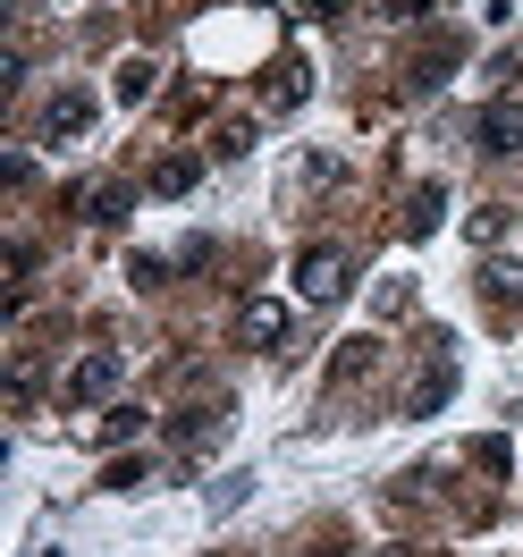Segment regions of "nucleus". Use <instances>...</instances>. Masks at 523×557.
<instances>
[{"label": "nucleus", "mask_w": 523, "mask_h": 557, "mask_svg": "<svg viewBox=\"0 0 523 557\" xmlns=\"http://www.w3.org/2000/svg\"><path fill=\"white\" fill-rule=\"evenodd\" d=\"M439 211H448V186H439V177H422L414 203H406V237H431V228H439Z\"/></svg>", "instance_id": "obj_9"}, {"label": "nucleus", "mask_w": 523, "mask_h": 557, "mask_svg": "<svg viewBox=\"0 0 523 557\" xmlns=\"http://www.w3.org/2000/svg\"><path fill=\"white\" fill-rule=\"evenodd\" d=\"M422 9H431V0H397V17H422Z\"/></svg>", "instance_id": "obj_18"}, {"label": "nucleus", "mask_w": 523, "mask_h": 557, "mask_svg": "<svg viewBox=\"0 0 523 557\" xmlns=\"http://www.w3.org/2000/svg\"><path fill=\"white\" fill-rule=\"evenodd\" d=\"M127 203H136V195H127L119 177H76V186H69V211H76V220H94V228L127 220Z\"/></svg>", "instance_id": "obj_2"}, {"label": "nucleus", "mask_w": 523, "mask_h": 557, "mask_svg": "<svg viewBox=\"0 0 523 557\" xmlns=\"http://www.w3.org/2000/svg\"><path fill=\"white\" fill-rule=\"evenodd\" d=\"M237 338L271 355V347L287 338V305H271V296H245V305H237Z\"/></svg>", "instance_id": "obj_5"}, {"label": "nucleus", "mask_w": 523, "mask_h": 557, "mask_svg": "<svg viewBox=\"0 0 523 557\" xmlns=\"http://www.w3.org/2000/svg\"><path fill=\"white\" fill-rule=\"evenodd\" d=\"M195 177H203V161H195V152H170V161L152 170V195H186Z\"/></svg>", "instance_id": "obj_12"}, {"label": "nucleus", "mask_w": 523, "mask_h": 557, "mask_svg": "<svg viewBox=\"0 0 523 557\" xmlns=\"http://www.w3.org/2000/svg\"><path fill=\"white\" fill-rule=\"evenodd\" d=\"M448 69H456V35H439V42H431V51L414 60V94H431V85H439Z\"/></svg>", "instance_id": "obj_13"}, {"label": "nucleus", "mask_w": 523, "mask_h": 557, "mask_svg": "<svg viewBox=\"0 0 523 557\" xmlns=\"http://www.w3.org/2000/svg\"><path fill=\"white\" fill-rule=\"evenodd\" d=\"M304 94H313V69H304V60H279L271 85H262V102H271V110H304Z\"/></svg>", "instance_id": "obj_7"}, {"label": "nucleus", "mask_w": 523, "mask_h": 557, "mask_svg": "<svg viewBox=\"0 0 523 557\" xmlns=\"http://www.w3.org/2000/svg\"><path fill=\"white\" fill-rule=\"evenodd\" d=\"M473 465H482L489 482H498V473H507V465H515V448H507V440H473Z\"/></svg>", "instance_id": "obj_16"}, {"label": "nucleus", "mask_w": 523, "mask_h": 557, "mask_svg": "<svg viewBox=\"0 0 523 557\" xmlns=\"http://www.w3.org/2000/svg\"><path fill=\"white\" fill-rule=\"evenodd\" d=\"M448 397H456V363H448V355H439V363H431V372H422V381H414V397H406V414H439Z\"/></svg>", "instance_id": "obj_8"}, {"label": "nucleus", "mask_w": 523, "mask_h": 557, "mask_svg": "<svg viewBox=\"0 0 523 557\" xmlns=\"http://www.w3.org/2000/svg\"><path fill=\"white\" fill-rule=\"evenodd\" d=\"M119 381H127V363H119L110 347H94V355H85V363L69 372V406H94V397H110Z\"/></svg>", "instance_id": "obj_4"}, {"label": "nucleus", "mask_w": 523, "mask_h": 557, "mask_svg": "<svg viewBox=\"0 0 523 557\" xmlns=\"http://www.w3.org/2000/svg\"><path fill=\"white\" fill-rule=\"evenodd\" d=\"M482 296L498 305V313H515V305H523V262H489V271H482Z\"/></svg>", "instance_id": "obj_11"}, {"label": "nucleus", "mask_w": 523, "mask_h": 557, "mask_svg": "<svg viewBox=\"0 0 523 557\" xmlns=\"http://www.w3.org/2000/svg\"><path fill=\"white\" fill-rule=\"evenodd\" d=\"M473 144H482V152H523V94H498V102L473 119Z\"/></svg>", "instance_id": "obj_3"}, {"label": "nucleus", "mask_w": 523, "mask_h": 557, "mask_svg": "<svg viewBox=\"0 0 523 557\" xmlns=\"http://www.w3.org/2000/svg\"><path fill=\"white\" fill-rule=\"evenodd\" d=\"M211 152H220V161H237V152H253V127H245V119H228V127H220V144H211Z\"/></svg>", "instance_id": "obj_17"}, {"label": "nucleus", "mask_w": 523, "mask_h": 557, "mask_svg": "<svg viewBox=\"0 0 523 557\" xmlns=\"http://www.w3.org/2000/svg\"><path fill=\"white\" fill-rule=\"evenodd\" d=\"M170 431H177V448H211V440L228 431V406H195V414H177Z\"/></svg>", "instance_id": "obj_10"}, {"label": "nucleus", "mask_w": 523, "mask_h": 557, "mask_svg": "<svg viewBox=\"0 0 523 557\" xmlns=\"http://www.w3.org/2000/svg\"><path fill=\"white\" fill-rule=\"evenodd\" d=\"M152 76H161L152 60H119V102H127V110H136V102H152Z\"/></svg>", "instance_id": "obj_14"}, {"label": "nucleus", "mask_w": 523, "mask_h": 557, "mask_svg": "<svg viewBox=\"0 0 523 557\" xmlns=\"http://www.w3.org/2000/svg\"><path fill=\"white\" fill-rule=\"evenodd\" d=\"M313 557H347V549H313Z\"/></svg>", "instance_id": "obj_19"}, {"label": "nucleus", "mask_w": 523, "mask_h": 557, "mask_svg": "<svg viewBox=\"0 0 523 557\" xmlns=\"http://www.w3.org/2000/svg\"><path fill=\"white\" fill-rule=\"evenodd\" d=\"M85 127H94V102H85V94H51V110H42V144H69V136H85Z\"/></svg>", "instance_id": "obj_6"}, {"label": "nucleus", "mask_w": 523, "mask_h": 557, "mask_svg": "<svg viewBox=\"0 0 523 557\" xmlns=\"http://www.w3.org/2000/svg\"><path fill=\"white\" fill-rule=\"evenodd\" d=\"M136 431H144V414H136V406H110V414H102V448H119V440H136Z\"/></svg>", "instance_id": "obj_15"}, {"label": "nucleus", "mask_w": 523, "mask_h": 557, "mask_svg": "<svg viewBox=\"0 0 523 557\" xmlns=\"http://www.w3.org/2000/svg\"><path fill=\"white\" fill-rule=\"evenodd\" d=\"M296 287H304V305H338L354 287V262L338 245H304V253H296Z\"/></svg>", "instance_id": "obj_1"}]
</instances>
